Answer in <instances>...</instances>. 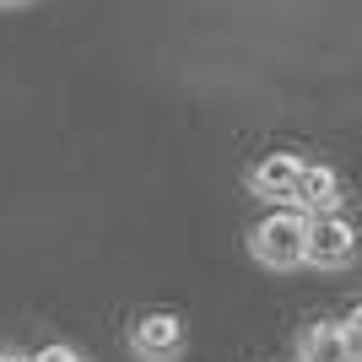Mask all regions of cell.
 <instances>
[{
    "instance_id": "obj_1",
    "label": "cell",
    "mask_w": 362,
    "mask_h": 362,
    "mask_svg": "<svg viewBox=\"0 0 362 362\" xmlns=\"http://www.w3.org/2000/svg\"><path fill=\"white\" fill-rule=\"evenodd\" d=\"M303 233H308V216L281 206V211L259 216L249 227V255L259 265H271V271H292V265H303Z\"/></svg>"
},
{
    "instance_id": "obj_2",
    "label": "cell",
    "mask_w": 362,
    "mask_h": 362,
    "mask_svg": "<svg viewBox=\"0 0 362 362\" xmlns=\"http://www.w3.org/2000/svg\"><path fill=\"white\" fill-rule=\"evenodd\" d=\"M357 255V233L341 211L330 216H308V233H303V265H319V271H335Z\"/></svg>"
},
{
    "instance_id": "obj_3",
    "label": "cell",
    "mask_w": 362,
    "mask_h": 362,
    "mask_svg": "<svg viewBox=\"0 0 362 362\" xmlns=\"http://www.w3.org/2000/svg\"><path fill=\"white\" fill-rule=\"evenodd\" d=\"M130 346L146 362H173L184 351V319L168 314V308H151V314H141L130 325Z\"/></svg>"
},
{
    "instance_id": "obj_4",
    "label": "cell",
    "mask_w": 362,
    "mask_h": 362,
    "mask_svg": "<svg viewBox=\"0 0 362 362\" xmlns=\"http://www.w3.org/2000/svg\"><path fill=\"white\" fill-rule=\"evenodd\" d=\"M357 308H351L341 325H330V319H319V325H308L298 341V362H357Z\"/></svg>"
},
{
    "instance_id": "obj_5",
    "label": "cell",
    "mask_w": 362,
    "mask_h": 362,
    "mask_svg": "<svg viewBox=\"0 0 362 362\" xmlns=\"http://www.w3.org/2000/svg\"><path fill=\"white\" fill-rule=\"evenodd\" d=\"M341 206V173L325 163H303L298 189H292V211L298 216H330Z\"/></svg>"
},
{
    "instance_id": "obj_6",
    "label": "cell",
    "mask_w": 362,
    "mask_h": 362,
    "mask_svg": "<svg viewBox=\"0 0 362 362\" xmlns=\"http://www.w3.org/2000/svg\"><path fill=\"white\" fill-rule=\"evenodd\" d=\"M298 173H303V157H298V151H265V157L249 168V189H255L259 200H287V206H292Z\"/></svg>"
},
{
    "instance_id": "obj_7",
    "label": "cell",
    "mask_w": 362,
    "mask_h": 362,
    "mask_svg": "<svg viewBox=\"0 0 362 362\" xmlns=\"http://www.w3.org/2000/svg\"><path fill=\"white\" fill-rule=\"evenodd\" d=\"M28 362H87L81 351H71V346H44V351H33Z\"/></svg>"
},
{
    "instance_id": "obj_8",
    "label": "cell",
    "mask_w": 362,
    "mask_h": 362,
    "mask_svg": "<svg viewBox=\"0 0 362 362\" xmlns=\"http://www.w3.org/2000/svg\"><path fill=\"white\" fill-rule=\"evenodd\" d=\"M0 362H28V357H16V351H0Z\"/></svg>"
}]
</instances>
